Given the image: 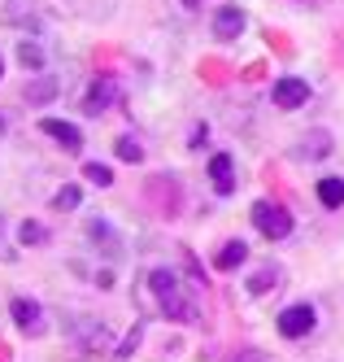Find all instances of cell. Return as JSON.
Returning <instances> with one entry per match:
<instances>
[{
	"instance_id": "1",
	"label": "cell",
	"mask_w": 344,
	"mask_h": 362,
	"mask_svg": "<svg viewBox=\"0 0 344 362\" xmlns=\"http://www.w3.org/2000/svg\"><path fill=\"white\" fill-rule=\"evenodd\" d=\"M148 288L157 293V301H162V310H166L170 319H183V323H192V319H196V305L183 297L174 271H153V275H148Z\"/></svg>"
},
{
	"instance_id": "2",
	"label": "cell",
	"mask_w": 344,
	"mask_h": 362,
	"mask_svg": "<svg viewBox=\"0 0 344 362\" xmlns=\"http://www.w3.org/2000/svg\"><path fill=\"white\" fill-rule=\"evenodd\" d=\"M253 223H257V231L266 240H283L287 231H292V214L279 210V205H271V201H257L253 205Z\"/></svg>"
},
{
	"instance_id": "3",
	"label": "cell",
	"mask_w": 344,
	"mask_h": 362,
	"mask_svg": "<svg viewBox=\"0 0 344 362\" xmlns=\"http://www.w3.org/2000/svg\"><path fill=\"white\" fill-rule=\"evenodd\" d=\"M314 323H319V315H314V305H287L279 315V332L287 336V341H301V336L314 332Z\"/></svg>"
},
{
	"instance_id": "4",
	"label": "cell",
	"mask_w": 344,
	"mask_h": 362,
	"mask_svg": "<svg viewBox=\"0 0 344 362\" xmlns=\"http://www.w3.org/2000/svg\"><path fill=\"white\" fill-rule=\"evenodd\" d=\"M40 132L52 136L66 153H78V148H83V132H78L74 122H66V118H44V122H40Z\"/></svg>"
},
{
	"instance_id": "5",
	"label": "cell",
	"mask_w": 344,
	"mask_h": 362,
	"mask_svg": "<svg viewBox=\"0 0 344 362\" xmlns=\"http://www.w3.org/2000/svg\"><path fill=\"white\" fill-rule=\"evenodd\" d=\"M9 315H13V323H18L26 336H44V310H40L35 301H26V297H13Z\"/></svg>"
},
{
	"instance_id": "6",
	"label": "cell",
	"mask_w": 344,
	"mask_h": 362,
	"mask_svg": "<svg viewBox=\"0 0 344 362\" xmlns=\"http://www.w3.org/2000/svg\"><path fill=\"white\" fill-rule=\"evenodd\" d=\"M305 100H309V83L305 79H292V74H287V79L275 83V105L279 110H301Z\"/></svg>"
},
{
	"instance_id": "7",
	"label": "cell",
	"mask_w": 344,
	"mask_h": 362,
	"mask_svg": "<svg viewBox=\"0 0 344 362\" xmlns=\"http://www.w3.org/2000/svg\"><path fill=\"white\" fill-rule=\"evenodd\" d=\"M114 100H118V83H114V79H96V83L88 88L83 110H88V114H100V110H109Z\"/></svg>"
},
{
	"instance_id": "8",
	"label": "cell",
	"mask_w": 344,
	"mask_h": 362,
	"mask_svg": "<svg viewBox=\"0 0 344 362\" xmlns=\"http://www.w3.org/2000/svg\"><path fill=\"white\" fill-rule=\"evenodd\" d=\"M61 92V79H52V74H40V79H31V83H26V105H48V100L52 96H57Z\"/></svg>"
},
{
	"instance_id": "9",
	"label": "cell",
	"mask_w": 344,
	"mask_h": 362,
	"mask_svg": "<svg viewBox=\"0 0 344 362\" xmlns=\"http://www.w3.org/2000/svg\"><path fill=\"white\" fill-rule=\"evenodd\" d=\"M209 175H214V188H218L223 197L235 192V162L227 158V153H214V162H209Z\"/></svg>"
},
{
	"instance_id": "10",
	"label": "cell",
	"mask_w": 344,
	"mask_h": 362,
	"mask_svg": "<svg viewBox=\"0 0 344 362\" xmlns=\"http://www.w3.org/2000/svg\"><path fill=\"white\" fill-rule=\"evenodd\" d=\"M240 31H244V13L235 9V5H227V9L214 13V35H218V40H235Z\"/></svg>"
},
{
	"instance_id": "11",
	"label": "cell",
	"mask_w": 344,
	"mask_h": 362,
	"mask_svg": "<svg viewBox=\"0 0 344 362\" xmlns=\"http://www.w3.org/2000/svg\"><path fill=\"white\" fill-rule=\"evenodd\" d=\"M244 257H249V245H244V240H227V245L218 249V257H214V267H218V271H235Z\"/></svg>"
},
{
	"instance_id": "12",
	"label": "cell",
	"mask_w": 344,
	"mask_h": 362,
	"mask_svg": "<svg viewBox=\"0 0 344 362\" xmlns=\"http://www.w3.org/2000/svg\"><path fill=\"white\" fill-rule=\"evenodd\" d=\"M319 201L327 205V210H340L344 205V179H336V175L319 179Z\"/></svg>"
},
{
	"instance_id": "13",
	"label": "cell",
	"mask_w": 344,
	"mask_h": 362,
	"mask_svg": "<svg viewBox=\"0 0 344 362\" xmlns=\"http://www.w3.org/2000/svg\"><path fill=\"white\" fill-rule=\"evenodd\" d=\"M331 153V136L327 132H314V136H305V144H297V158L305 162V158H327Z\"/></svg>"
},
{
	"instance_id": "14",
	"label": "cell",
	"mask_w": 344,
	"mask_h": 362,
	"mask_svg": "<svg viewBox=\"0 0 344 362\" xmlns=\"http://www.w3.org/2000/svg\"><path fill=\"white\" fill-rule=\"evenodd\" d=\"M88 236H92L96 245H105V249H109V253H118V236H114V227H109V223H100V218H92V223H88Z\"/></svg>"
},
{
	"instance_id": "15",
	"label": "cell",
	"mask_w": 344,
	"mask_h": 362,
	"mask_svg": "<svg viewBox=\"0 0 344 362\" xmlns=\"http://www.w3.org/2000/svg\"><path fill=\"white\" fill-rule=\"evenodd\" d=\"M18 62H22L26 70H44V48L31 44V40H22V44H18Z\"/></svg>"
},
{
	"instance_id": "16",
	"label": "cell",
	"mask_w": 344,
	"mask_h": 362,
	"mask_svg": "<svg viewBox=\"0 0 344 362\" xmlns=\"http://www.w3.org/2000/svg\"><path fill=\"white\" fill-rule=\"evenodd\" d=\"M275 284H279V267H261V271L249 279V293H271Z\"/></svg>"
},
{
	"instance_id": "17",
	"label": "cell",
	"mask_w": 344,
	"mask_h": 362,
	"mask_svg": "<svg viewBox=\"0 0 344 362\" xmlns=\"http://www.w3.org/2000/svg\"><path fill=\"white\" fill-rule=\"evenodd\" d=\"M18 236H22V245H31V249H35V245H44V240H48V227H44V223H31V218H26V223L18 227Z\"/></svg>"
},
{
	"instance_id": "18",
	"label": "cell",
	"mask_w": 344,
	"mask_h": 362,
	"mask_svg": "<svg viewBox=\"0 0 344 362\" xmlns=\"http://www.w3.org/2000/svg\"><path fill=\"white\" fill-rule=\"evenodd\" d=\"M114 153H118L122 162H144V148H140V140H136V136H122V140L114 144Z\"/></svg>"
},
{
	"instance_id": "19",
	"label": "cell",
	"mask_w": 344,
	"mask_h": 362,
	"mask_svg": "<svg viewBox=\"0 0 344 362\" xmlns=\"http://www.w3.org/2000/svg\"><path fill=\"white\" fill-rule=\"evenodd\" d=\"M78 201H83V188H78V184H66V188H57V197H52L57 210H74Z\"/></svg>"
},
{
	"instance_id": "20",
	"label": "cell",
	"mask_w": 344,
	"mask_h": 362,
	"mask_svg": "<svg viewBox=\"0 0 344 362\" xmlns=\"http://www.w3.org/2000/svg\"><path fill=\"white\" fill-rule=\"evenodd\" d=\"M83 175L92 179L96 188H109V184H114V170H109V166H100V162H88V166H83Z\"/></svg>"
},
{
	"instance_id": "21",
	"label": "cell",
	"mask_w": 344,
	"mask_h": 362,
	"mask_svg": "<svg viewBox=\"0 0 344 362\" xmlns=\"http://www.w3.org/2000/svg\"><path fill=\"white\" fill-rule=\"evenodd\" d=\"M136 345H140V327H136V332H131V336H126V341H122V349H118V358H131V354H136Z\"/></svg>"
},
{
	"instance_id": "22",
	"label": "cell",
	"mask_w": 344,
	"mask_h": 362,
	"mask_svg": "<svg viewBox=\"0 0 344 362\" xmlns=\"http://www.w3.org/2000/svg\"><path fill=\"white\" fill-rule=\"evenodd\" d=\"M235 362H275V358H271V354H261V349H244Z\"/></svg>"
},
{
	"instance_id": "23",
	"label": "cell",
	"mask_w": 344,
	"mask_h": 362,
	"mask_svg": "<svg viewBox=\"0 0 344 362\" xmlns=\"http://www.w3.org/2000/svg\"><path fill=\"white\" fill-rule=\"evenodd\" d=\"M0 262H13V249H5V218H0Z\"/></svg>"
},
{
	"instance_id": "24",
	"label": "cell",
	"mask_w": 344,
	"mask_h": 362,
	"mask_svg": "<svg viewBox=\"0 0 344 362\" xmlns=\"http://www.w3.org/2000/svg\"><path fill=\"white\" fill-rule=\"evenodd\" d=\"M5 127H9V122H5V118H0V136H5Z\"/></svg>"
},
{
	"instance_id": "25",
	"label": "cell",
	"mask_w": 344,
	"mask_h": 362,
	"mask_svg": "<svg viewBox=\"0 0 344 362\" xmlns=\"http://www.w3.org/2000/svg\"><path fill=\"white\" fill-rule=\"evenodd\" d=\"M183 5H201V0H183Z\"/></svg>"
},
{
	"instance_id": "26",
	"label": "cell",
	"mask_w": 344,
	"mask_h": 362,
	"mask_svg": "<svg viewBox=\"0 0 344 362\" xmlns=\"http://www.w3.org/2000/svg\"><path fill=\"white\" fill-rule=\"evenodd\" d=\"M0 74H5V62H0Z\"/></svg>"
}]
</instances>
